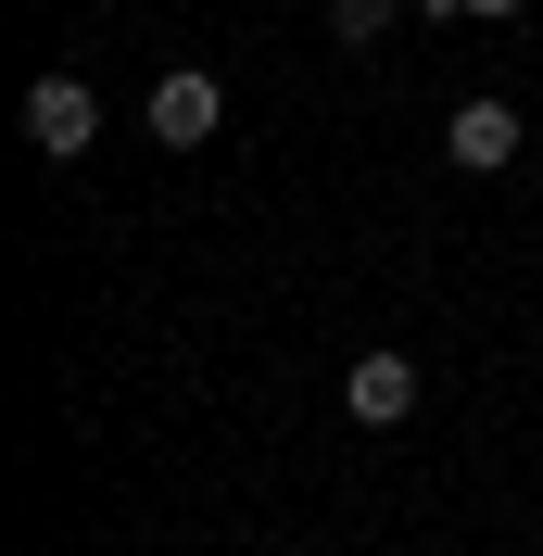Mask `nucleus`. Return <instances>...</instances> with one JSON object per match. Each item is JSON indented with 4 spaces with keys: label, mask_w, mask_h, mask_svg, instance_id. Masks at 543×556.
I'll use <instances>...</instances> for the list:
<instances>
[{
    "label": "nucleus",
    "mask_w": 543,
    "mask_h": 556,
    "mask_svg": "<svg viewBox=\"0 0 543 556\" xmlns=\"http://www.w3.org/2000/svg\"><path fill=\"white\" fill-rule=\"evenodd\" d=\"M442 152H455L468 177L518 165V102H455V127H442Z\"/></svg>",
    "instance_id": "20e7f679"
},
{
    "label": "nucleus",
    "mask_w": 543,
    "mask_h": 556,
    "mask_svg": "<svg viewBox=\"0 0 543 556\" xmlns=\"http://www.w3.org/2000/svg\"><path fill=\"white\" fill-rule=\"evenodd\" d=\"M455 13H480V26H518V13H531V0H455Z\"/></svg>",
    "instance_id": "423d86ee"
},
{
    "label": "nucleus",
    "mask_w": 543,
    "mask_h": 556,
    "mask_svg": "<svg viewBox=\"0 0 543 556\" xmlns=\"http://www.w3.org/2000/svg\"><path fill=\"white\" fill-rule=\"evenodd\" d=\"M26 139L51 152V165H76V152L102 139V102H89V76H38V89H26Z\"/></svg>",
    "instance_id": "f257e3e1"
},
{
    "label": "nucleus",
    "mask_w": 543,
    "mask_h": 556,
    "mask_svg": "<svg viewBox=\"0 0 543 556\" xmlns=\"http://www.w3.org/2000/svg\"><path fill=\"white\" fill-rule=\"evenodd\" d=\"M215 114H228V89H215L203 64H177V76H152V114H139V127L165 139V152H203V139H215Z\"/></svg>",
    "instance_id": "f03ea898"
},
{
    "label": "nucleus",
    "mask_w": 543,
    "mask_h": 556,
    "mask_svg": "<svg viewBox=\"0 0 543 556\" xmlns=\"http://www.w3.org/2000/svg\"><path fill=\"white\" fill-rule=\"evenodd\" d=\"M341 405L367 417V430H405V417H417V354H354Z\"/></svg>",
    "instance_id": "7ed1b4c3"
},
{
    "label": "nucleus",
    "mask_w": 543,
    "mask_h": 556,
    "mask_svg": "<svg viewBox=\"0 0 543 556\" xmlns=\"http://www.w3.org/2000/svg\"><path fill=\"white\" fill-rule=\"evenodd\" d=\"M392 26H405V0H329V38H341V51H379Z\"/></svg>",
    "instance_id": "39448f33"
}]
</instances>
